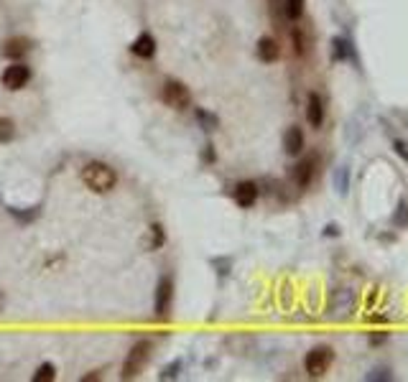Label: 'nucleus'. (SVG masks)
<instances>
[{
	"label": "nucleus",
	"instance_id": "obj_32",
	"mask_svg": "<svg viewBox=\"0 0 408 382\" xmlns=\"http://www.w3.org/2000/svg\"><path fill=\"white\" fill-rule=\"evenodd\" d=\"M0 209H3V197H0Z\"/></svg>",
	"mask_w": 408,
	"mask_h": 382
},
{
	"label": "nucleus",
	"instance_id": "obj_26",
	"mask_svg": "<svg viewBox=\"0 0 408 382\" xmlns=\"http://www.w3.org/2000/svg\"><path fill=\"white\" fill-rule=\"evenodd\" d=\"M391 377H393L391 367H373V370L365 374V380H370V382H385V380H391Z\"/></svg>",
	"mask_w": 408,
	"mask_h": 382
},
{
	"label": "nucleus",
	"instance_id": "obj_10",
	"mask_svg": "<svg viewBox=\"0 0 408 382\" xmlns=\"http://www.w3.org/2000/svg\"><path fill=\"white\" fill-rule=\"evenodd\" d=\"M327 120V100L319 92H309L307 94V123L319 130Z\"/></svg>",
	"mask_w": 408,
	"mask_h": 382
},
{
	"label": "nucleus",
	"instance_id": "obj_3",
	"mask_svg": "<svg viewBox=\"0 0 408 382\" xmlns=\"http://www.w3.org/2000/svg\"><path fill=\"white\" fill-rule=\"evenodd\" d=\"M334 365V349L329 344H317V347H311L307 352V357H304V372L307 377L311 380H319V377H324Z\"/></svg>",
	"mask_w": 408,
	"mask_h": 382
},
{
	"label": "nucleus",
	"instance_id": "obj_18",
	"mask_svg": "<svg viewBox=\"0 0 408 382\" xmlns=\"http://www.w3.org/2000/svg\"><path fill=\"white\" fill-rule=\"evenodd\" d=\"M304 13H307V0H284V16L289 21L296 23L304 18Z\"/></svg>",
	"mask_w": 408,
	"mask_h": 382
},
{
	"label": "nucleus",
	"instance_id": "obj_23",
	"mask_svg": "<svg viewBox=\"0 0 408 382\" xmlns=\"http://www.w3.org/2000/svg\"><path fill=\"white\" fill-rule=\"evenodd\" d=\"M291 41H293V51H296V57H307L309 54V39L301 28H293Z\"/></svg>",
	"mask_w": 408,
	"mask_h": 382
},
{
	"label": "nucleus",
	"instance_id": "obj_19",
	"mask_svg": "<svg viewBox=\"0 0 408 382\" xmlns=\"http://www.w3.org/2000/svg\"><path fill=\"white\" fill-rule=\"evenodd\" d=\"M57 380V367L51 362H41L36 367V372L31 374V382H54Z\"/></svg>",
	"mask_w": 408,
	"mask_h": 382
},
{
	"label": "nucleus",
	"instance_id": "obj_8",
	"mask_svg": "<svg viewBox=\"0 0 408 382\" xmlns=\"http://www.w3.org/2000/svg\"><path fill=\"white\" fill-rule=\"evenodd\" d=\"M317 168H319V158L314 153L301 158L299 163H296V168H293V183H296V189L299 191L309 189L311 181H314V176H317Z\"/></svg>",
	"mask_w": 408,
	"mask_h": 382
},
{
	"label": "nucleus",
	"instance_id": "obj_28",
	"mask_svg": "<svg viewBox=\"0 0 408 382\" xmlns=\"http://www.w3.org/2000/svg\"><path fill=\"white\" fill-rule=\"evenodd\" d=\"M393 150H396V153H398V156L408 163V145H406V143H403V141H393Z\"/></svg>",
	"mask_w": 408,
	"mask_h": 382
},
{
	"label": "nucleus",
	"instance_id": "obj_31",
	"mask_svg": "<svg viewBox=\"0 0 408 382\" xmlns=\"http://www.w3.org/2000/svg\"><path fill=\"white\" fill-rule=\"evenodd\" d=\"M3 308H6V296H3V291H0V314H3Z\"/></svg>",
	"mask_w": 408,
	"mask_h": 382
},
{
	"label": "nucleus",
	"instance_id": "obj_22",
	"mask_svg": "<svg viewBox=\"0 0 408 382\" xmlns=\"http://www.w3.org/2000/svg\"><path fill=\"white\" fill-rule=\"evenodd\" d=\"M391 222H393V227H396V230H408V201L406 199L400 201L398 209L393 212Z\"/></svg>",
	"mask_w": 408,
	"mask_h": 382
},
{
	"label": "nucleus",
	"instance_id": "obj_20",
	"mask_svg": "<svg viewBox=\"0 0 408 382\" xmlns=\"http://www.w3.org/2000/svg\"><path fill=\"white\" fill-rule=\"evenodd\" d=\"M350 181H352L350 166H340V168H337V174H334V189L340 191L342 197L350 191Z\"/></svg>",
	"mask_w": 408,
	"mask_h": 382
},
{
	"label": "nucleus",
	"instance_id": "obj_7",
	"mask_svg": "<svg viewBox=\"0 0 408 382\" xmlns=\"http://www.w3.org/2000/svg\"><path fill=\"white\" fill-rule=\"evenodd\" d=\"M31 51H34V41L28 36H8L6 41L0 43V54L8 61H23Z\"/></svg>",
	"mask_w": 408,
	"mask_h": 382
},
{
	"label": "nucleus",
	"instance_id": "obj_6",
	"mask_svg": "<svg viewBox=\"0 0 408 382\" xmlns=\"http://www.w3.org/2000/svg\"><path fill=\"white\" fill-rule=\"evenodd\" d=\"M34 79V69L28 67L26 61H10L8 67L3 69V74H0V82L3 87L10 92H21L28 87V82Z\"/></svg>",
	"mask_w": 408,
	"mask_h": 382
},
{
	"label": "nucleus",
	"instance_id": "obj_5",
	"mask_svg": "<svg viewBox=\"0 0 408 382\" xmlns=\"http://www.w3.org/2000/svg\"><path fill=\"white\" fill-rule=\"evenodd\" d=\"M161 102L171 110H189L192 108V90L182 79H166L161 84Z\"/></svg>",
	"mask_w": 408,
	"mask_h": 382
},
{
	"label": "nucleus",
	"instance_id": "obj_12",
	"mask_svg": "<svg viewBox=\"0 0 408 382\" xmlns=\"http://www.w3.org/2000/svg\"><path fill=\"white\" fill-rule=\"evenodd\" d=\"M307 148V135L301 130L299 125H291V128H286L284 133V150L286 156H301Z\"/></svg>",
	"mask_w": 408,
	"mask_h": 382
},
{
	"label": "nucleus",
	"instance_id": "obj_29",
	"mask_svg": "<svg viewBox=\"0 0 408 382\" xmlns=\"http://www.w3.org/2000/svg\"><path fill=\"white\" fill-rule=\"evenodd\" d=\"M97 380H102V372H100V370H92L90 374H84V377H79V382H97Z\"/></svg>",
	"mask_w": 408,
	"mask_h": 382
},
{
	"label": "nucleus",
	"instance_id": "obj_2",
	"mask_svg": "<svg viewBox=\"0 0 408 382\" xmlns=\"http://www.w3.org/2000/svg\"><path fill=\"white\" fill-rule=\"evenodd\" d=\"M150 357H153V341L150 339H138L133 347L128 349V354L120 367V380H135L141 377L143 370L148 367Z\"/></svg>",
	"mask_w": 408,
	"mask_h": 382
},
{
	"label": "nucleus",
	"instance_id": "obj_21",
	"mask_svg": "<svg viewBox=\"0 0 408 382\" xmlns=\"http://www.w3.org/2000/svg\"><path fill=\"white\" fill-rule=\"evenodd\" d=\"M182 370H184V359H174V362H168V365L159 372V380L161 382L179 380V377H182Z\"/></svg>",
	"mask_w": 408,
	"mask_h": 382
},
{
	"label": "nucleus",
	"instance_id": "obj_16",
	"mask_svg": "<svg viewBox=\"0 0 408 382\" xmlns=\"http://www.w3.org/2000/svg\"><path fill=\"white\" fill-rule=\"evenodd\" d=\"M194 120H197V125H200L204 133H215L217 128H220L217 112H212V110H207V108H194Z\"/></svg>",
	"mask_w": 408,
	"mask_h": 382
},
{
	"label": "nucleus",
	"instance_id": "obj_25",
	"mask_svg": "<svg viewBox=\"0 0 408 382\" xmlns=\"http://www.w3.org/2000/svg\"><path fill=\"white\" fill-rule=\"evenodd\" d=\"M16 138V123L10 117L0 115V143H10Z\"/></svg>",
	"mask_w": 408,
	"mask_h": 382
},
{
	"label": "nucleus",
	"instance_id": "obj_13",
	"mask_svg": "<svg viewBox=\"0 0 408 382\" xmlns=\"http://www.w3.org/2000/svg\"><path fill=\"white\" fill-rule=\"evenodd\" d=\"M255 54L263 64H275L281 59V43L275 41L273 36H260L255 43Z\"/></svg>",
	"mask_w": 408,
	"mask_h": 382
},
{
	"label": "nucleus",
	"instance_id": "obj_11",
	"mask_svg": "<svg viewBox=\"0 0 408 382\" xmlns=\"http://www.w3.org/2000/svg\"><path fill=\"white\" fill-rule=\"evenodd\" d=\"M156 51H159L156 36L148 34V31H141V34L135 36V41L130 43V54H133L135 59H143V61H148V59L156 57Z\"/></svg>",
	"mask_w": 408,
	"mask_h": 382
},
{
	"label": "nucleus",
	"instance_id": "obj_15",
	"mask_svg": "<svg viewBox=\"0 0 408 382\" xmlns=\"http://www.w3.org/2000/svg\"><path fill=\"white\" fill-rule=\"evenodd\" d=\"M332 54L337 61H352V64H360L358 61V54H355V46L347 36H337L332 39Z\"/></svg>",
	"mask_w": 408,
	"mask_h": 382
},
{
	"label": "nucleus",
	"instance_id": "obj_17",
	"mask_svg": "<svg viewBox=\"0 0 408 382\" xmlns=\"http://www.w3.org/2000/svg\"><path fill=\"white\" fill-rule=\"evenodd\" d=\"M164 245H166V230H164V225H161V222H153V225L148 227L146 250H148V252H156V250H161Z\"/></svg>",
	"mask_w": 408,
	"mask_h": 382
},
{
	"label": "nucleus",
	"instance_id": "obj_27",
	"mask_svg": "<svg viewBox=\"0 0 408 382\" xmlns=\"http://www.w3.org/2000/svg\"><path fill=\"white\" fill-rule=\"evenodd\" d=\"M202 161H204V163H215V161H217L215 145H212V143H207V145H204V150H202Z\"/></svg>",
	"mask_w": 408,
	"mask_h": 382
},
{
	"label": "nucleus",
	"instance_id": "obj_14",
	"mask_svg": "<svg viewBox=\"0 0 408 382\" xmlns=\"http://www.w3.org/2000/svg\"><path fill=\"white\" fill-rule=\"evenodd\" d=\"M41 209L43 204L39 201V204H31V207H6V212H8V217L13 222H18L21 227H28L41 217Z\"/></svg>",
	"mask_w": 408,
	"mask_h": 382
},
{
	"label": "nucleus",
	"instance_id": "obj_30",
	"mask_svg": "<svg viewBox=\"0 0 408 382\" xmlns=\"http://www.w3.org/2000/svg\"><path fill=\"white\" fill-rule=\"evenodd\" d=\"M329 234V237H334V234H340V230H337V225H327L324 227V237Z\"/></svg>",
	"mask_w": 408,
	"mask_h": 382
},
{
	"label": "nucleus",
	"instance_id": "obj_4",
	"mask_svg": "<svg viewBox=\"0 0 408 382\" xmlns=\"http://www.w3.org/2000/svg\"><path fill=\"white\" fill-rule=\"evenodd\" d=\"M174 299H176V281L171 273H164L156 281V288H153V314L166 319L174 308Z\"/></svg>",
	"mask_w": 408,
	"mask_h": 382
},
{
	"label": "nucleus",
	"instance_id": "obj_9",
	"mask_svg": "<svg viewBox=\"0 0 408 382\" xmlns=\"http://www.w3.org/2000/svg\"><path fill=\"white\" fill-rule=\"evenodd\" d=\"M233 199L240 209H253L260 199V183L258 181H237L233 189Z\"/></svg>",
	"mask_w": 408,
	"mask_h": 382
},
{
	"label": "nucleus",
	"instance_id": "obj_24",
	"mask_svg": "<svg viewBox=\"0 0 408 382\" xmlns=\"http://www.w3.org/2000/svg\"><path fill=\"white\" fill-rule=\"evenodd\" d=\"M209 265L215 268V273L220 275V281H222V278H227L230 270H233V258H222V255H220V258H209Z\"/></svg>",
	"mask_w": 408,
	"mask_h": 382
},
{
	"label": "nucleus",
	"instance_id": "obj_1",
	"mask_svg": "<svg viewBox=\"0 0 408 382\" xmlns=\"http://www.w3.org/2000/svg\"><path fill=\"white\" fill-rule=\"evenodd\" d=\"M79 179L95 194H110L117 186V171L105 161H87L79 171Z\"/></svg>",
	"mask_w": 408,
	"mask_h": 382
}]
</instances>
